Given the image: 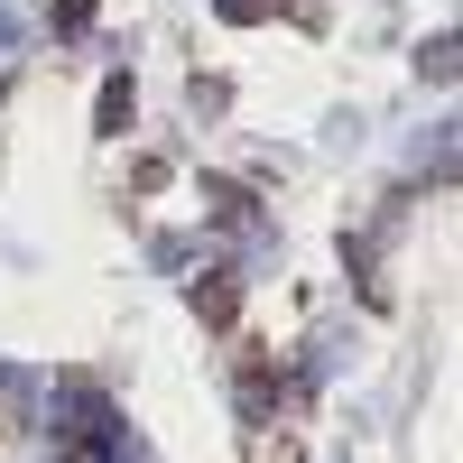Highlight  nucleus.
I'll use <instances>...</instances> for the list:
<instances>
[{
	"label": "nucleus",
	"mask_w": 463,
	"mask_h": 463,
	"mask_svg": "<svg viewBox=\"0 0 463 463\" xmlns=\"http://www.w3.org/2000/svg\"><path fill=\"white\" fill-rule=\"evenodd\" d=\"M222 19H269V0H213Z\"/></svg>",
	"instance_id": "3"
},
{
	"label": "nucleus",
	"mask_w": 463,
	"mask_h": 463,
	"mask_svg": "<svg viewBox=\"0 0 463 463\" xmlns=\"http://www.w3.org/2000/svg\"><path fill=\"white\" fill-rule=\"evenodd\" d=\"M195 316H204V325H232V279H222V269L195 279Z\"/></svg>",
	"instance_id": "1"
},
{
	"label": "nucleus",
	"mask_w": 463,
	"mask_h": 463,
	"mask_svg": "<svg viewBox=\"0 0 463 463\" xmlns=\"http://www.w3.org/2000/svg\"><path fill=\"white\" fill-rule=\"evenodd\" d=\"M93 121H102V130H130V74H111V84H102V102H93Z\"/></svg>",
	"instance_id": "2"
},
{
	"label": "nucleus",
	"mask_w": 463,
	"mask_h": 463,
	"mask_svg": "<svg viewBox=\"0 0 463 463\" xmlns=\"http://www.w3.org/2000/svg\"><path fill=\"white\" fill-rule=\"evenodd\" d=\"M93 19V0H56V28H84Z\"/></svg>",
	"instance_id": "4"
},
{
	"label": "nucleus",
	"mask_w": 463,
	"mask_h": 463,
	"mask_svg": "<svg viewBox=\"0 0 463 463\" xmlns=\"http://www.w3.org/2000/svg\"><path fill=\"white\" fill-rule=\"evenodd\" d=\"M65 463H111V454H102V445H74V454H65Z\"/></svg>",
	"instance_id": "5"
}]
</instances>
